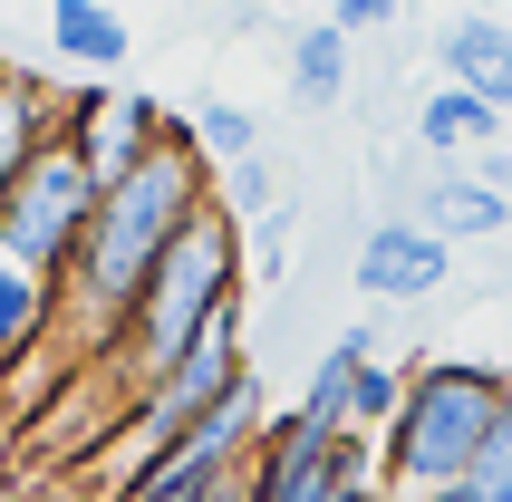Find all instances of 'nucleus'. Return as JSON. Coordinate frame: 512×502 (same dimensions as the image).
Returning <instances> with one entry per match:
<instances>
[{
    "mask_svg": "<svg viewBox=\"0 0 512 502\" xmlns=\"http://www.w3.org/2000/svg\"><path fill=\"white\" fill-rule=\"evenodd\" d=\"M203 203H213V165H203L194 126H174V136L155 145L126 184H107V194H97V223H87L78 261H68V280H58V319H68L87 348H107V358H116L136 290L155 280L165 242L194 223Z\"/></svg>",
    "mask_w": 512,
    "mask_h": 502,
    "instance_id": "f257e3e1",
    "label": "nucleus"
},
{
    "mask_svg": "<svg viewBox=\"0 0 512 502\" xmlns=\"http://www.w3.org/2000/svg\"><path fill=\"white\" fill-rule=\"evenodd\" d=\"M512 396V367H484V358H426L406 367V396L387 435H377V483L387 493H445V483L474 474V454H484L493 416H503Z\"/></svg>",
    "mask_w": 512,
    "mask_h": 502,
    "instance_id": "f03ea898",
    "label": "nucleus"
},
{
    "mask_svg": "<svg viewBox=\"0 0 512 502\" xmlns=\"http://www.w3.org/2000/svg\"><path fill=\"white\" fill-rule=\"evenodd\" d=\"M232 300H242V223H232L223 203H203L194 223L165 242V261H155V280L136 290V309H126L116 377H126V387L165 377V367L184 358V348H194Z\"/></svg>",
    "mask_w": 512,
    "mask_h": 502,
    "instance_id": "7ed1b4c3",
    "label": "nucleus"
},
{
    "mask_svg": "<svg viewBox=\"0 0 512 502\" xmlns=\"http://www.w3.org/2000/svg\"><path fill=\"white\" fill-rule=\"evenodd\" d=\"M87 223H97V174L78 165L68 136H49L29 155V174L10 184V203H0V251H10L20 271H39V280H68Z\"/></svg>",
    "mask_w": 512,
    "mask_h": 502,
    "instance_id": "20e7f679",
    "label": "nucleus"
},
{
    "mask_svg": "<svg viewBox=\"0 0 512 502\" xmlns=\"http://www.w3.org/2000/svg\"><path fill=\"white\" fill-rule=\"evenodd\" d=\"M261 435H271V416H261V387L242 377V387H232L194 435H174V445L126 483V502H203V493H223V483L261 454Z\"/></svg>",
    "mask_w": 512,
    "mask_h": 502,
    "instance_id": "39448f33",
    "label": "nucleus"
},
{
    "mask_svg": "<svg viewBox=\"0 0 512 502\" xmlns=\"http://www.w3.org/2000/svg\"><path fill=\"white\" fill-rule=\"evenodd\" d=\"M58 136L78 145V165L97 174V194L107 184H126V174L155 155V145L174 136V116L145 97V87H78L68 97V116H58Z\"/></svg>",
    "mask_w": 512,
    "mask_h": 502,
    "instance_id": "423d86ee",
    "label": "nucleus"
},
{
    "mask_svg": "<svg viewBox=\"0 0 512 502\" xmlns=\"http://www.w3.org/2000/svg\"><path fill=\"white\" fill-rule=\"evenodd\" d=\"M358 290L368 300H435L445 280H455V242H435L416 213H397V223H368L358 232Z\"/></svg>",
    "mask_w": 512,
    "mask_h": 502,
    "instance_id": "0eeeda50",
    "label": "nucleus"
},
{
    "mask_svg": "<svg viewBox=\"0 0 512 502\" xmlns=\"http://www.w3.org/2000/svg\"><path fill=\"white\" fill-rule=\"evenodd\" d=\"M435 68H445V87H474L493 116H512V29L493 20V10H464V20H445V39H435Z\"/></svg>",
    "mask_w": 512,
    "mask_h": 502,
    "instance_id": "6e6552de",
    "label": "nucleus"
},
{
    "mask_svg": "<svg viewBox=\"0 0 512 502\" xmlns=\"http://www.w3.org/2000/svg\"><path fill=\"white\" fill-rule=\"evenodd\" d=\"M406 213H416L435 242H493V232L512 223V203H503V194H484L464 165H435L426 184H416V203H406Z\"/></svg>",
    "mask_w": 512,
    "mask_h": 502,
    "instance_id": "1a4fd4ad",
    "label": "nucleus"
},
{
    "mask_svg": "<svg viewBox=\"0 0 512 502\" xmlns=\"http://www.w3.org/2000/svg\"><path fill=\"white\" fill-rule=\"evenodd\" d=\"M58 116H68V97H49V87L20 78V68H0V203H10V184L29 174V155L58 136Z\"/></svg>",
    "mask_w": 512,
    "mask_h": 502,
    "instance_id": "9d476101",
    "label": "nucleus"
},
{
    "mask_svg": "<svg viewBox=\"0 0 512 502\" xmlns=\"http://www.w3.org/2000/svg\"><path fill=\"white\" fill-rule=\"evenodd\" d=\"M319 493V435L300 416H281L261 435V454L242 464V502H310Z\"/></svg>",
    "mask_w": 512,
    "mask_h": 502,
    "instance_id": "9b49d317",
    "label": "nucleus"
},
{
    "mask_svg": "<svg viewBox=\"0 0 512 502\" xmlns=\"http://www.w3.org/2000/svg\"><path fill=\"white\" fill-rule=\"evenodd\" d=\"M49 49L68 58V68H126V49H136V29L116 20L107 0H49Z\"/></svg>",
    "mask_w": 512,
    "mask_h": 502,
    "instance_id": "f8f14e48",
    "label": "nucleus"
},
{
    "mask_svg": "<svg viewBox=\"0 0 512 502\" xmlns=\"http://www.w3.org/2000/svg\"><path fill=\"white\" fill-rule=\"evenodd\" d=\"M368 358H377V338L368 329H339L329 348H319V367H310V387H300L290 416L310 425V435H339V425H348V387H358V367H368Z\"/></svg>",
    "mask_w": 512,
    "mask_h": 502,
    "instance_id": "ddd939ff",
    "label": "nucleus"
},
{
    "mask_svg": "<svg viewBox=\"0 0 512 502\" xmlns=\"http://www.w3.org/2000/svg\"><path fill=\"white\" fill-rule=\"evenodd\" d=\"M49 319H58V280L20 271V261L0 251V367L39 358V348H49Z\"/></svg>",
    "mask_w": 512,
    "mask_h": 502,
    "instance_id": "4468645a",
    "label": "nucleus"
},
{
    "mask_svg": "<svg viewBox=\"0 0 512 502\" xmlns=\"http://www.w3.org/2000/svg\"><path fill=\"white\" fill-rule=\"evenodd\" d=\"M493 136H503V116L474 87H426V107H416V145L426 155H484Z\"/></svg>",
    "mask_w": 512,
    "mask_h": 502,
    "instance_id": "2eb2a0df",
    "label": "nucleus"
},
{
    "mask_svg": "<svg viewBox=\"0 0 512 502\" xmlns=\"http://www.w3.org/2000/svg\"><path fill=\"white\" fill-rule=\"evenodd\" d=\"M348 49H358V39H339L329 20L290 39V97H300L310 116H319V107H339V87H348Z\"/></svg>",
    "mask_w": 512,
    "mask_h": 502,
    "instance_id": "dca6fc26",
    "label": "nucleus"
},
{
    "mask_svg": "<svg viewBox=\"0 0 512 502\" xmlns=\"http://www.w3.org/2000/svg\"><path fill=\"white\" fill-rule=\"evenodd\" d=\"M194 145H203V165H242V155H261V116L252 107H203Z\"/></svg>",
    "mask_w": 512,
    "mask_h": 502,
    "instance_id": "f3484780",
    "label": "nucleus"
},
{
    "mask_svg": "<svg viewBox=\"0 0 512 502\" xmlns=\"http://www.w3.org/2000/svg\"><path fill=\"white\" fill-rule=\"evenodd\" d=\"M397 396H406V367L368 358V367H358V387H348V425H358V435H387V416H397Z\"/></svg>",
    "mask_w": 512,
    "mask_h": 502,
    "instance_id": "a211bd4d",
    "label": "nucleus"
},
{
    "mask_svg": "<svg viewBox=\"0 0 512 502\" xmlns=\"http://www.w3.org/2000/svg\"><path fill=\"white\" fill-rule=\"evenodd\" d=\"M455 493H464V502H512V396H503V416H493L484 454H474V474H464Z\"/></svg>",
    "mask_w": 512,
    "mask_h": 502,
    "instance_id": "6ab92c4d",
    "label": "nucleus"
},
{
    "mask_svg": "<svg viewBox=\"0 0 512 502\" xmlns=\"http://www.w3.org/2000/svg\"><path fill=\"white\" fill-rule=\"evenodd\" d=\"M223 213H232V223H242V213H281V184H271V165H261V155L223 165Z\"/></svg>",
    "mask_w": 512,
    "mask_h": 502,
    "instance_id": "aec40b11",
    "label": "nucleus"
},
{
    "mask_svg": "<svg viewBox=\"0 0 512 502\" xmlns=\"http://www.w3.org/2000/svg\"><path fill=\"white\" fill-rule=\"evenodd\" d=\"M397 20V0H329V29L339 39H368V29H387Z\"/></svg>",
    "mask_w": 512,
    "mask_h": 502,
    "instance_id": "412c9836",
    "label": "nucleus"
},
{
    "mask_svg": "<svg viewBox=\"0 0 512 502\" xmlns=\"http://www.w3.org/2000/svg\"><path fill=\"white\" fill-rule=\"evenodd\" d=\"M464 174H474L484 194H503V203H512V145H484V155H464Z\"/></svg>",
    "mask_w": 512,
    "mask_h": 502,
    "instance_id": "4be33fe9",
    "label": "nucleus"
},
{
    "mask_svg": "<svg viewBox=\"0 0 512 502\" xmlns=\"http://www.w3.org/2000/svg\"><path fill=\"white\" fill-rule=\"evenodd\" d=\"M310 502H397V493H387V483H377V474H368V483H319V493H310Z\"/></svg>",
    "mask_w": 512,
    "mask_h": 502,
    "instance_id": "5701e85b",
    "label": "nucleus"
},
{
    "mask_svg": "<svg viewBox=\"0 0 512 502\" xmlns=\"http://www.w3.org/2000/svg\"><path fill=\"white\" fill-rule=\"evenodd\" d=\"M203 502H242V474H232V483H223V493H203Z\"/></svg>",
    "mask_w": 512,
    "mask_h": 502,
    "instance_id": "b1692460",
    "label": "nucleus"
},
{
    "mask_svg": "<svg viewBox=\"0 0 512 502\" xmlns=\"http://www.w3.org/2000/svg\"><path fill=\"white\" fill-rule=\"evenodd\" d=\"M406 502H464V493H455V483H445V493H406Z\"/></svg>",
    "mask_w": 512,
    "mask_h": 502,
    "instance_id": "393cba45",
    "label": "nucleus"
}]
</instances>
